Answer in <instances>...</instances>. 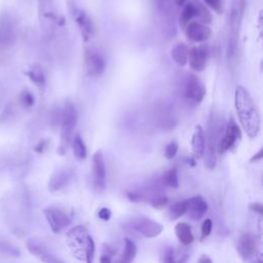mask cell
I'll return each instance as SVG.
<instances>
[{
    "label": "cell",
    "instance_id": "obj_1",
    "mask_svg": "<svg viewBox=\"0 0 263 263\" xmlns=\"http://www.w3.org/2000/svg\"><path fill=\"white\" fill-rule=\"evenodd\" d=\"M234 104L243 130L247 133L249 138H256L260 130V114L252 96L245 86H236L234 92Z\"/></svg>",
    "mask_w": 263,
    "mask_h": 263
},
{
    "label": "cell",
    "instance_id": "obj_2",
    "mask_svg": "<svg viewBox=\"0 0 263 263\" xmlns=\"http://www.w3.org/2000/svg\"><path fill=\"white\" fill-rule=\"evenodd\" d=\"M66 242L72 255L79 261L90 263L95 256V241L88 230L77 225L66 233Z\"/></svg>",
    "mask_w": 263,
    "mask_h": 263
},
{
    "label": "cell",
    "instance_id": "obj_3",
    "mask_svg": "<svg viewBox=\"0 0 263 263\" xmlns=\"http://www.w3.org/2000/svg\"><path fill=\"white\" fill-rule=\"evenodd\" d=\"M38 17L44 37L53 38L61 26L54 0H38Z\"/></svg>",
    "mask_w": 263,
    "mask_h": 263
},
{
    "label": "cell",
    "instance_id": "obj_4",
    "mask_svg": "<svg viewBox=\"0 0 263 263\" xmlns=\"http://www.w3.org/2000/svg\"><path fill=\"white\" fill-rule=\"evenodd\" d=\"M77 123V110L75 105L71 101L65 103L63 117H62V128H61V141L58 148L59 154H65L71 141L73 132Z\"/></svg>",
    "mask_w": 263,
    "mask_h": 263
},
{
    "label": "cell",
    "instance_id": "obj_5",
    "mask_svg": "<svg viewBox=\"0 0 263 263\" xmlns=\"http://www.w3.org/2000/svg\"><path fill=\"white\" fill-rule=\"evenodd\" d=\"M17 36V23L13 14L3 11L0 21V48L5 49L12 46Z\"/></svg>",
    "mask_w": 263,
    "mask_h": 263
},
{
    "label": "cell",
    "instance_id": "obj_6",
    "mask_svg": "<svg viewBox=\"0 0 263 263\" xmlns=\"http://www.w3.org/2000/svg\"><path fill=\"white\" fill-rule=\"evenodd\" d=\"M129 225L135 231L139 232L140 234L147 238L156 237L163 230V226L160 223L143 216L133 217L129 222Z\"/></svg>",
    "mask_w": 263,
    "mask_h": 263
},
{
    "label": "cell",
    "instance_id": "obj_7",
    "mask_svg": "<svg viewBox=\"0 0 263 263\" xmlns=\"http://www.w3.org/2000/svg\"><path fill=\"white\" fill-rule=\"evenodd\" d=\"M27 249L32 255H34L35 257H37L43 262H48V263L63 262L60 258H58L54 255V253L51 251L48 245L40 237L32 236L28 238Z\"/></svg>",
    "mask_w": 263,
    "mask_h": 263
},
{
    "label": "cell",
    "instance_id": "obj_8",
    "mask_svg": "<svg viewBox=\"0 0 263 263\" xmlns=\"http://www.w3.org/2000/svg\"><path fill=\"white\" fill-rule=\"evenodd\" d=\"M184 80V97L194 103H200L205 96V86L201 79L196 74L187 73Z\"/></svg>",
    "mask_w": 263,
    "mask_h": 263
},
{
    "label": "cell",
    "instance_id": "obj_9",
    "mask_svg": "<svg viewBox=\"0 0 263 263\" xmlns=\"http://www.w3.org/2000/svg\"><path fill=\"white\" fill-rule=\"evenodd\" d=\"M43 214L50 229L54 233L61 232L62 230L67 228L71 223V219L68 216V214L57 206H48L44 209Z\"/></svg>",
    "mask_w": 263,
    "mask_h": 263
},
{
    "label": "cell",
    "instance_id": "obj_10",
    "mask_svg": "<svg viewBox=\"0 0 263 263\" xmlns=\"http://www.w3.org/2000/svg\"><path fill=\"white\" fill-rule=\"evenodd\" d=\"M247 7V0H231L230 10L228 15L229 35L239 36L241 23L243 20Z\"/></svg>",
    "mask_w": 263,
    "mask_h": 263
},
{
    "label": "cell",
    "instance_id": "obj_11",
    "mask_svg": "<svg viewBox=\"0 0 263 263\" xmlns=\"http://www.w3.org/2000/svg\"><path fill=\"white\" fill-rule=\"evenodd\" d=\"M92 179L93 187L98 193L106 189V165L103 152L98 150L92 155Z\"/></svg>",
    "mask_w": 263,
    "mask_h": 263
},
{
    "label": "cell",
    "instance_id": "obj_12",
    "mask_svg": "<svg viewBox=\"0 0 263 263\" xmlns=\"http://www.w3.org/2000/svg\"><path fill=\"white\" fill-rule=\"evenodd\" d=\"M84 68L87 75L98 77L104 73L106 69V61L101 52L89 48L84 54Z\"/></svg>",
    "mask_w": 263,
    "mask_h": 263
},
{
    "label": "cell",
    "instance_id": "obj_13",
    "mask_svg": "<svg viewBox=\"0 0 263 263\" xmlns=\"http://www.w3.org/2000/svg\"><path fill=\"white\" fill-rule=\"evenodd\" d=\"M236 250L243 261L253 260L258 255L257 238L251 233L242 234L237 240Z\"/></svg>",
    "mask_w": 263,
    "mask_h": 263
},
{
    "label": "cell",
    "instance_id": "obj_14",
    "mask_svg": "<svg viewBox=\"0 0 263 263\" xmlns=\"http://www.w3.org/2000/svg\"><path fill=\"white\" fill-rule=\"evenodd\" d=\"M186 37L192 42H202L208 40L212 35L211 28L199 21H191L184 28Z\"/></svg>",
    "mask_w": 263,
    "mask_h": 263
},
{
    "label": "cell",
    "instance_id": "obj_15",
    "mask_svg": "<svg viewBox=\"0 0 263 263\" xmlns=\"http://www.w3.org/2000/svg\"><path fill=\"white\" fill-rule=\"evenodd\" d=\"M240 138H241L240 128L236 124V122L233 120V118H231V120L227 125L226 132L219 143V148H218L219 152L225 153L226 151L230 150L236 145V143L240 140Z\"/></svg>",
    "mask_w": 263,
    "mask_h": 263
},
{
    "label": "cell",
    "instance_id": "obj_16",
    "mask_svg": "<svg viewBox=\"0 0 263 263\" xmlns=\"http://www.w3.org/2000/svg\"><path fill=\"white\" fill-rule=\"evenodd\" d=\"M73 171L68 166H61L57 168L50 176L48 181V189L51 192L63 189L71 180Z\"/></svg>",
    "mask_w": 263,
    "mask_h": 263
},
{
    "label": "cell",
    "instance_id": "obj_17",
    "mask_svg": "<svg viewBox=\"0 0 263 263\" xmlns=\"http://www.w3.org/2000/svg\"><path fill=\"white\" fill-rule=\"evenodd\" d=\"M72 18L77 24V26L81 32V35L85 41H87L88 39H90L93 36V34L96 32L95 24H93L91 17L84 10H81L79 8L78 11L72 16Z\"/></svg>",
    "mask_w": 263,
    "mask_h": 263
},
{
    "label": "cell",
    "instance_id": "obj_18",
    "mask_svg": "<svg viewBox=\"0 0 263 263\" xmlns=\"http://www.w3.org/2000/svg\"><path fill=\"white\" fill-rule=\"evenodd\" d=\"M208 60V51L203 46H194L189 49L188 62L190 68L195 72H201L204 70Z\"/></svg>",
    "mask_w": 263,
    "mask_h": 263
},
{
    "label": "cell",
    "instance_id": "obj_19",
    "mask_svg": "<svg viewBox=\"0 0 263 263\" xmlns=\"http://www.w3.org/2000/svg\"><path fill=\"white\" fill-rule=\"evenodd\" d=\"M208 211V203L202 196L197 195L187 199V213L192 220H199Z\"/></svg>",
    "mask_w": 263,
    "mask_h": 263
},
{
    "label": "cell",
    "instance_id": "obj_20",
    "mask_svg": "<svg viewBox=\"0 0 263 263\" xmlns=\"http://www.w3.org/2000/svg\"><path fill=\"white\" fill-rule=\"evenodd\" d=\"M205 146V135L201 125H196L191 138L192 153L195 158H200L203 155Z\"/></svg>",
    "mask_w": 263,
    "mask_h": 263
},
{
    "label": "cell",
    "instance_id": "obj_21",
    "mask_svg": "<svg viewBox=\"0 0 263 263\" xmlns=\"http://www.w3.org/2000/svg\"><path fill=\"white\" fill-rule=\"evenodd\" d=\"M175 232L176 236L179 239V241L184 246H189L193 242L194 236L191 230V227L189 224L185 222H179L175 226Z\"/></svg>",
    "mask_w": 263,
    "mask_h": 263
},
{
    "label": "cell",
    "instance_id": "obj_22",
    "mask_svg": "<svg viewBox=\"0 0 263 263\" xmlns=\"http://www.w3.org/2000/svg\"><path fill=\"white\" fill-rule=\"evenodd\" d=\"M188 46L183 43H177L171 50V57L173 61L180 67H184L188 63Z\"/></svg>",
    "mask_w": 263,
    "mask_h": 263
},
{
    "label": "cell",
    "instance_id": "obj_23",
    "mask_svg": "<svg viewBox=\"0 0 263 263\" xmlns=\"http://www.w3.org/2000/svg\"><path fill=\"white\" fill-rule=\"evenodd\" d=\"M197 17V6L195 2H186L183 5V9L180 14V26L181 28H185L188 23Z\"/></svg>",
    "mask_w": 263,
    "mask_h": 263
},
{
    "label": "cell",
    "instance_id": "obj_24",
    "mask_svg": "<svg viewBox=\"0 0 263 263\" xmlns=\"http://www.w3.org/2000/svg\"><path fill=\"white\" fill-rule=\"evenodd\" d=\"M29 79L39 87H43L45 84V75L42 67L39 64H33L25 72Z\"/></svg>",
    "mask_w": 263,
    "mask_h": 263
},
{
    "label": "cell",
    "instance_id": "obj_25",
    "mask_svg": "<svg viewBox=\"0 0 263 263\" xmlns=\"http://www.w3.org/2000/svg\"><path fill=\"white\" fill-rule=\"evenodd\" d=\"M137 253H138V249H137V246L134 242V240L128 237H125L124 238V250H123V253H122L119 261L123 262V263H129L135 260Z\"/></svg>",
    "mask_w": 263,
    "mask_h": 263
},
{
    "label": "cell",
    "instance_id": "obj_26",
    "mask_svg": "<svg viewBox=\"0 0 263 263\" xmlns=\"http://www.w3.org/2000/svg\"><path fill=\"white\" fill-rule=\"evenodd\" d=\"M72 146H73V153L74 156L79 159L82 160L86 157L87 155V150H86V146L84 144V141L82 139V137L79 134H76L72 140Z\"/></svg>",
    "mask_w": 263,
    "mask_h": 263
},
{
    "label": "cell",
    "instance_id": "obj_27",
    "mask_svg": "<svg viewBox=\"0 0 263 263\" xmlns=\"http://www.w3.org/2000/svg\"><path fill=\"white\" fill-rule=\"evenodd\" d=\"M161 182L165 187L177 189L179 187V180H178V173L177 168L173 167L168 171H166L161 178Z\"/></svg>",
    "mask_w": 263,
    "mask_h": 263
},
{
    "label": "cell",
    "instance_id": "obj_28",
    "mask_svg": "<svg viewBox=\"0 0 263 263\" xmlns=\"http://www.w3.org/2000/svg\"><path fill=\"white\" fill-rule=\"evenodd\" d=\"M187 213V199L180 200L171 205L168 210V215L171 220H177Z\"/></svg>",
    "mask_w": 263,
    "mask_h": 263
},
{
    "label": "cell",
    "instance_id": "obj_29",
    "mask_svg": "<svg viewBox=\"0 0 263 263\" xmlns=\"http://www.w3.org/2000/svg\"><path fill=\"white\" fill-rule=\"evenodd\" d=\"M0 253L9 255V256H14L18 257L21 255L20 250L10 241H8L5 237L0 235Z\"/></svg>",
    "mask_w": 263,
    "mask_h": 263
},
{
    "label": "cell",
    "instance_id": "obj_30",
    "mask_svg": "<svg viewBox=\"0 0 263 263\" xmlns=\"http://www.w3.org/2000/svg\"><path fill=\"white\" fill-rule=\"evenodd\" d=\"M35 103V99L34 96L32 95V92L28 89H23L20 95H18V104L23 109H30L33 107Z\"/></svg>",
    "mask_w": 263,
    "mask_h": 263
},
{
    "label": "cell",
    "instance_id": "obj_31",
    "mask_svg": "<svg viewBox=\"0 0 263 263\" xmlns=\"http://www.w3.org/2000/svg\"><path fill=\"white\" fill-rule=\"evenodd\" d=\"M149 202H150L151 206L154 209H163L167 204L168 199L164 194H162L161 192L158 191L151 197Z\"/></svg>",
    "mask_w": 263,
    "mask_h": 263
},
{
    "label": "cell",
    "instance_id": "obj_32",
    "mask_svg": "<svg viewBox=\"0 0 263 263\" xmlns=\"http://www.w3.org/2000/svg\"><path fill=\"white\" fill-rule=\"evenodd\" d=\"M197 6V18H199V22L203 24H210L212 22V14L209 11V9L201 3L195 2Z\"/></svg>",
    "mask_w": 263,
    "mask_h": 263
},
{
    "label": "cell",
    "instance_id": "obj_33",
    "mask_svg": "<svg viewBox=\"0 0 263 263\" xmlns=\"http://www.w3.org/2000/svg\"><path fill=\"white\" fill-rule=\"evenodd\" d=\"M13 116H14V104L10 102L5 106L3 112L0 115V124L8 122Z\"/></svg>",
    "mask_w": 263,
    "mask_h": 263
},
{
    "label": "cell",
    "instance_id": "obj_34",
    "mask_svg": "<svg viewBox=\"0 0 263 263\" xmlns=\"http://www.w3.org/2000/svg\"><path fill=\"white\" fill-rule=\"evenodd\" d=\"M178 152V144L175 141L170 142L164 148V156L166 159H173Z\"/></svg>",
    "mask_w": 263,
    "mask_h": 263
},
{
    "label": "cell",
    "instance_id": "obj_35",
    "mask_svg": "<svg viewBox=\"0 0 263 263\" xmlns=\"http://www.w3.org/2000/svg\"><path fill=\"white\" fill-rule=\"evenodd\" d=\"M212 226H213V222L211 219H205L202 224H201V229H200V238L204 239L205 237H208L212 231Z\"/></svg>",
    "mask_w": 263,
    "mask_h": 263
},
{
    "label": "cell",
    "instance_id": "obj_36",
    "mask_svg": "<svg viewBox=\"0 0 263 263\" xmlns=\"http://www.w3.org/2000/svg\"><path fill=\"white\" fill-rule=\"evenodd\" d=\"M204 3L217 13H221L223 10V0H204Z\"/></svg>",
    "mask_w": 263,
    "mask_h": 263
},
{
    "label": "cell",
    "instance_id": "obj_37",
    "mask_svg": "<svg viewBox=\"0 0 263 263\" xmlns=\"http://www.w3.org/2000/svg\"><path fill=\"white\" fill-rule=\"evenodd\" d=\"M175 252L172 248H165L164 251H163V254H162V261H165V262H174L176 261L175 260Z\"/></svg>",
    "mask_w": 263,
    "mask_h": 263
},
{
    "label": "cell",
    "instance_id": "obj_38",
    "mask_svg": "<svg viewBox=\"0 0 263 263\" xmlns=\"http://www.w3.org/2000/svg\"><path fill=\"white\" fill-rule=\"evenodd\" d=\"M67 6H68V10L69 13L71 15V17L78 11L79 7L77 4V0H67Z\"/></svg>",
    "mask_w": 263,
    "mask_h": 263
},
{
    "label": "cell",
    "instance_id": "obj_39",
    "mask_svg": "<svg viewBox=\"0 0 263 263\" xmlns=\"http://www.w3.org/2000/svg\"><path fill=\"white\" fill-rule=\"evenodd\" d=\"M98 216H99V218H100L101 220H103V221H109V219H110V217H111V211H110V209H108V208H102V209L99 211Z\"/></svg>",
    "mask_w": 263,
    "mask_h": 263
},
{
    "label": "cell",
    "instance_id": "obj_40",
    "mask_svg": "<svg viewBox=\"0 0 263 263\" xmlns=\"http://www.w3.org/2000/svg\"><path fill=\"white\" fill-rule=\"evenodd\" d=\"M250 209L255 213V214H258L260 217L262 216L263 214V210H262V204L260 202H254V203H251L250 204Z\"/></svg>",
    "mask_w": 263,
    "mask_h": 263
},
{
    "label": "cell",
    "instance_id": "obj_41",
    "mask_svg": "<svg viewBox=\"0 0 263 263\" xmlns=\"http://www.w3.org/2000/svg\"><path fill=\"white\" fill-rule=\"evenodd\" d=\"M45 149H46V141H44V140L40 141L38 143V145L35 147V151L39 152V153H42Z\"/></svg>",
    "mask_w": 263,
    "mask_h": 263
},
{
    "label": "cell",
    "instance_id": "obj_42",
    "mask_svg": "<svg viewBox=\"0 0 263 263\" xmlns=\"http://www.w3.org/2000/svg\"><path fill=\"white\" fill-rule=\"evenodd\" d=\"M262 156H263V150H262V148H261V149H260L256 154H254V155L251 157L250 162H254V161L260 160V159L262 158Z\"/></svg>",
    "mask_w": 263,
    "mask_h": 263
},
{
    "label": "cell",
    "instance_id": "obj_43",
    "mask_svg": "<svg viewBox=\"0 0 263 263\" xmlns=\"http://www.w3.org/2000/svg\"><path fill=\"white\" fill-rule=\"evenodd\" d=\"M197 262L198 263H205V262H209V263H211L212 262V259H210L208 256H205V255H201V257L197 260Z\"/></svg>",
    "mask_w": 263,
    "mask_h": 263
},
{
    "label": "cell",
    "instance_id": "obj_44",
    "mask_svg": "<svg viewBox=\"0 0 263 263\" xmlns=\"http://www.w3.org/2000/svg\"><path fill=\"white\" fill-rule=\"evenodd\" d=\"M100 261L101 262H111L112 258L109 257V256H106V255H102L101 258H100Z\"/></svg>",
    "mask_w": 263,
    "mask_h": 263
},
{
    "label": "cell",
    "instance_id": "obj_45",
    "mask_svg": "<svg viewBox=\"0 0 263 263\" xmlns=\"http://www.w3.org/2000/svg\"><path fill=\"white\" fill-rule=\"evenodd\" d=\"M175 1H176V4L179 5V6L184 5V4L187 2V0H175Z\"/></svg>",
    "mask_w": 263,
    "mask_h": 263
}]
</instances>
